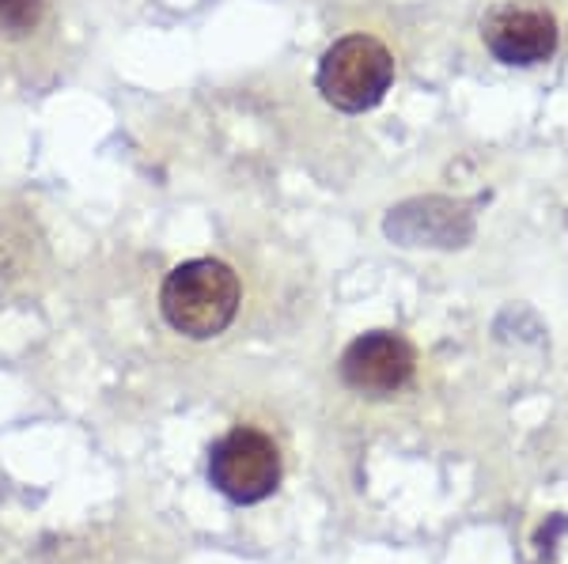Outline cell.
I'll use <instances>...</instances> for the list:
<instances>
[{
  "mask_svg": "<svg viewBox=\"0 0 568 564\" xmlns=\"http://www.w3.org/2000/svg\"><path fill=\"white\" fill-rule=\"evenodd\" d=\"M240 299L243 288L232 266L216 258H194L168 273L160 288V311L171 330L194 341H209L232 326Z\"/></svg>",
  "mask_w": 568,
  "mask_h": 564,
  "instance_id": "1",
  "label": "cell"
},
{
  "mask_svg": "<svg viewBox=\"0 0 568 564\" xmlns=\"http://www.w3.org/2000/svg\"><path fill=\"white\" fill-rule=\"evenodd\" d=\"M318 91L329 106L345 114H361L383 103L394 84V58L372 34L337 39L318 61Z\"/></svg>",
  "mask_w": 568,
  "mask_h": 564,
  "instance_id": "2",
  "label": "cell"
},
{
  "mask_svg": "<svg viewBox=\"0 0 568 564\" xmlns=\"http://www.w3.org/2000/svg\"><path fill=\"white\" fill-rule=\"evenodd\" d=\"M209 481L232 504H258L281 485V451L258 429H235L209 451Z\"/></svg>",
  "mask_w": 568,
  "mask_h": 564,
  "instance_id": "3",
  "label": "cell"
},
{
  "mask_svg": "<svg viewBox=\"0 0 568 564\" xmlns=\"http://www.w3.org/2000/svg\"><path fill=\"white\" fill-rule=\"evenodd\" d=\"M417 352L402 334L372 330L342 352V383L364 398H390L414 379Z\"/></svg>",
  "mask_w": 568,
  "mask_h": 564,
  "instance_id": "4",
  "label": "cell"
},
{
  "mask_svg": "<svg viewBox=\"0 0 568 564\" xmlns=\"http://www.w3.org/2000/svg\"><path fill=\"white\" fill-rule=\"evenodd\" d=\"M481 39L504 65L530 69L557 53V20L538 4H504L481 23Z\"/></svg>",
  "mask_w": 568,
  "mask_h": 564,
  "instance_id": "5",
  "label": "cell"
},
{
  "mask_svg": "<svg viewBox=\"0 0 568 564\" xmlns=\"http://www.w3.org/2000/svg\"><path fill=\"white\" fill-rule=\"evenodd\" d=\"M45 20V0H0V39L20 42Z\"/></svg>",
  "mask_w": 568,
  "mask_h": 564,
  "instance_id": "6",
  "label": "cell"
}]
</instances>
